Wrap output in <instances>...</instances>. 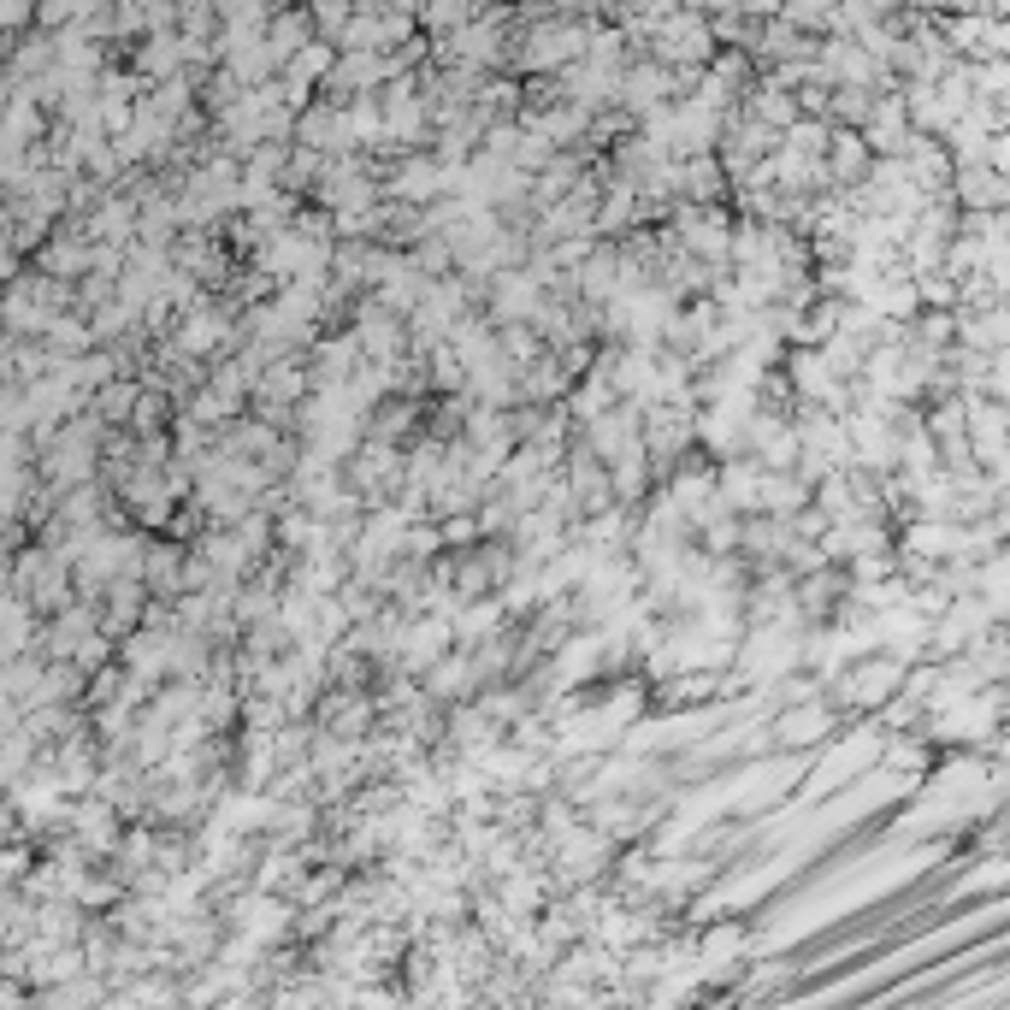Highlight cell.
<instances>
[{
  "instance_id": "cell-1",
  "label": "cell",
  "mask_w": 1010,
  "mask_h": 1010,
  "mask_svg": "<svg viewBox=\"0 0 1010 1010\" xmlns=\"http://www.w3.org/2000/svg\"><path fill=\"white\" fill-rule=\"evenodd\" d=\"M833 727H839V703H833V697H810V703H786V709H774L768 739H774L780 757H798V751L821 745Z\"/></svg>"
}]
</instances>
